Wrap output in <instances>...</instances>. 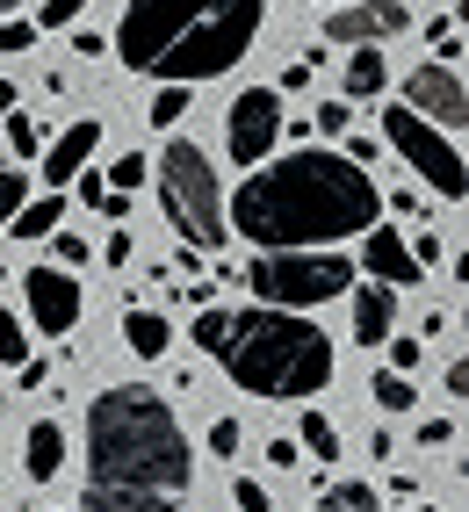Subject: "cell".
<instances>
[{
    "instance_id": "cell-40",
    "label": "cell",
    "mask_w": 469,
    "mask_h": 512,
    "mask_svg": "<svg viewBox=\"0 0 469 512\" xmlns=\"http://www.w3.org/2000/svg\"><path fill=\"white\" fill-rule=\"evenodd\" d=\"M8 101H15V87H8V80H0V116H8Z\"/></svg>"
},
{
    "instance_id": "cell-25",
    "label": "cell",
    "mask_w": 469,
    "mask_h": 512,
    "mask_svg": "<svg viewBox=\"0 0 469 512\" xmlns=\"http://www.w3.org/2000/svg\"><path fill=\"white\" fill-rule=\"evenodd\" d=\"M0 361H15V368L29 361V332H22L15 311H0Z\"/></svg>"
},
{
    "instance_id": "cell-7",
    "label": "cell",
    "mask_w": 469,
    "mask_h": 512,
    "mask_svg": "<svg viewBox=\"0 0 469 512\" xmlns=\"http://www.w3.org/2000/svg\"><path fill=\"white\" fill-rule=\"evenodd\" d=\"M383 138L397 145V159H405L426 188H441L448 202H462V195H469V166H462L455 138H441V123H426L419 109L390 101V109H383Z\"/></svg>"
},
{
    "instance_id": "cell-21",
    "label": "cell",
    "mask_w": 469,
    "mask_h": 512,
    "mask_svg": "<svg viewBox=\"0 0 469 512\" xmlns=\"http://www.w3.org/2000/svg\"><path fill=\"white\" fill-rule=\"evenodd\" d=\"M368 390H376V404H383V412H412V404H419V390H412V375H405V368L376 375V383H368Z\"/></svg>"
},
{
    "instance_id": "cell-5",
    "label": "cell",
    "mask_w": 469,
    "mask_h": 512,
    "mask_svg": "<svg viewBox=\"0 0 469 512\" xmlns=\"http://www.w3.org/2000/svg\"><path fill=\"white\" fill-rule=\"evenodd\" d=\"M159 202H166V217H174V231L188 238V246H203V253H224V238H231V217H224V188H217V166L203 145H166L159 152Z\"/></svg>"
},
{
    "instance_id": "cell-38",
    "label": "cell",
    "mask_w": 469,
    "mask_h": 512,
    "mask_svg": "<svg viewBox=\"0 0 469 512\" xmlns=\"http://www.w3.org/2000/svg\"><path fill=\"white\" fill-rule=\"evenodd\" d=\"M73 51H80V58H102V51H109V37H102V29H80Z\"/></svg>"
},
{
    "instance_id": "cell-3",
    "label": "cell",
    "mask_w": 469,
    "mask_h": 512,
    "mask_svg": "<svg viewBox=\"0 0 469 512\" xmlns=\"http://www.w3.org/2000/svg\"><path fill=\"white\" fill-rule=\"evenodd\" d=\"M195 347H203L239 390L253 397H282V404H304L311 390L332 383V339L304 318V311H282V303H253V311H210L195 318Z\"/></svg>"
},
{
    "instance_id": "cell-29",
    "label": "cell",
    "mask_w": 469,
    "mask_h": 512,
    "mask_svg": "<svg viewBox=\"0 0 469 512\" xmlns=\"http://www.w3.org/2000/svg\"><path fill=\"white\" fill-rule=\"evenodd\" d=\"M22 195H29V181H22V174H0V224L22 210Z\"/></svg>"
},
{
    "instance_id": "cell-4",
    "label": "cell",
    "mask_w": 469,
    "mask_h": 512,
    "mask_svg": "<svg viewBox=\"0 0 469 512\" xmlns=\"http://www.w3.org/2000/svg\"><path fill=\"white\" fill-rule=\"evenodd\" d=\"M195 448L174 419V404L116 383L87 404V484L109 491H152V498H188Z\"/></svg>"
},
{
    "instance_id": "cell-31",
    "label": "cell",
    "mask_w": 469,
    "mask_h": 512,
    "mask_svg": "<svg viewBox=\"0 0 469 512\" xmlns=\"http://www.w3.org/2000/svg\"><path fill=\"white\" fill-rule=\"evenodd\" d=\"M210 455H239V419H217L210 426Z\"/></svg>"
},
{
    "instance_id": "cell-19",
    "label": "cell",
    "mask_w": 469,
    "mask_h": 512,
    "mask_svg": "<svg viewBox=\"0 0 469 512\" xmlns=\"http://www.w3.org/2000/svg\"><path fill=\"white\" fill-rule=\"evenodd\" d=\"M123 339H130V354L159 361V354H166V318H152V311H130V318H123Z\"/></svg>"
},
{
    "instance_id": "cell-26",
    "label": "cell",
    "mask_w": 469,
    "mask_h": 512,
    "mask_svg": "<svg viewBox=\"0 0 469 512\" xmlns=\"http://www.w3.org/2000/svg\"><path fill=\"white\" fill-rule=\"evenodd\" d=\"M426 37H433V51H441V65H455V58H462V15H448V22H433Z\"/></svg>"
},
{
    "instance_id": "cell-43",
    "label": "cell",
    "mask_w": 469,
    "mask_h": 512,
    "mask_svg": "<svg viewBox=\"0 0 469 512\" xmlns=\"http://www.w3.org/2000/svg\"><path fill=\"white\" fill-rule=\"evenodd\" d=\"M0 275H8V267H0Z\"/></svg>"
},
{
    "instance_id": "cell-36",
    "label": "cell",
    "mask_w": 469,
    "mask_h": 512,
    "mask_svg": "<svg viewBox=\"0 0 469 512\" xmlns=\"http://www.w3.org/2000/svg\"><path fill=\"white\" fill-rule=\"evenodd\" d=\"M58 260H65V267H80V260H87V238H73V231H58Z\"/></svg>"
},
{
    "instance_id": "cell-14",
    "label": "cell",
    "mask_w": 469,
    "mask_h": 512,
    "mask_svg": "<svg viewBox=\"0 0 469 512\" xmlns=\"http://www.w3.org/2000/svg\"><path fill=\"white\" fill-rule=\"evenodd\" d=\"M94 145H102V123H73V130H65V138L51 145V159H44V181H51V188L80 181V174H87V159H94Z\"/></svg>"
},
{
    "instance_id": "cell-23",
    "label": "cell",
    "mask_w": 469,
    "mask_h": 512,
    "mask_svg": "<svg viewBox=\"0 0 469 512\" xmlns=\"http://www.w3.org/2000/svg\"><path fill=\"white\" fill-rule=\"evenodd\" d=\"M145 174H152V159H145V152L109 159V188H123V195H138V188H145Z\"/></svg>"
},
{
    "instance_id": "cell-12",
    "label": "cell",
    "mask_w": 469,
    "mask_h": 512,
    "mask_svg": "<svg viewBox=\"0 0 469 512\" xmlns=\"http://www.w3.org/2000/svg\"><path fill=\"white\" fill-rule=\"evenodd\" d=\"M361 260H368V275H376V282H390V289H412V282H426V275H419V260H412V246H405L397 231H368Z\"/></svg>"
},
{
    "instance_id": "cell-11",
    "label": "cell",
    "mask_w": 469,
    "mask_h": 512,
    "mask_svg": "<svg viewBox=\"0 0 469 512\" xmlns=\"http://www.w3.org/2000/svg\"><path fill=\"white\" fill-rule=\"evenodd\" d=\"M29 289V318H37V332H73L80 325V282L58 275V267H37V275H22Z\"/></svg>"
},
{
    "instance_id": "cell-41",
    "label": "cell",
    "mask_w": 469,
    "mask_h": 512,
    "mask_svg": "<svg viewBox=\"0 0 469 512\" xmlns=\"http://www.w3.org/2000/svg\"><path fill=\"white\" fill-rule=\"evenodd\" d=\"M15 8H22V0H0V15H15Z\"/></svg>"
},
{
    "instance_id": "cell-1",
    "label": "cell",
    "mask_w": 469,
    "mask_h": 512,
    "mask_svg": "<svg viewBox=\"0 0 469 512\" xmlns=\"http://www.w3.org/2000/svg\"><path fill=\"white\" fill-rule=\"evenodd\" d=\"M224 217L253 246H332V238H361L376 224L383 195L361 174V159L289 152L275 166H253L246 188L224 202Z\"/></svg>"
},
{
    "instance_id": "cell-37",
    "label": "cell",
    "mask_w": 469,
    "mask_h": 512,
    "mask_svg": "<svg viewBox=\"0 0 469 512\" xmlns=\"http://www.w3.org/2000/svg\"><path fill=\"white\" fill-rule=\"evenodd\" d=\"M412 260H419V267H441V238H433V231L412 238Z\"/></svg>"
},
{
    "instance_id": "cell-42",
    "label": "cell",
    "mask_w": 469,
    "mask_h": 512,
    "mask_svg": "<svg viewBox=\"0 0 469 512\" xmlns=\"http://www.w3.org/2000/svg\"><path fill=\"white\" fill-rule=\"evenodd\" d=\"M0 419H8V390H0Z\"/></svg>"
},
{
    "instance_id": "cell-20",
    "label": "cell",
    "mask_w": 469,
    "mask_h": 512,
    "mask_svg": "<svg viewBox=\"0 0 469 512\" xmlns=\"http://www.w3.org/2000/svg\"><path fill=\"white\" fill-rule=\"evenodd\" d=\"M311 512H383V498L376 491H368V484H332Z\"/></svg>"
},
{
    "instance_id": "cell-6",
    "label": "cell",
    "mask_w": 469,
    "mask_h": 512,
    "mask_svg": "<svg viewBox=\"0 0 469 512\" xmlns=\"http://www.w3.org/2000/svg\"><path fill=\"white\" fill-rule=\"evenodd\" d=\"M246 282L260 303H282V311H318V303L354 289V267L325 246H260V260L246 267Z\"/></svg>"
},
{
    "instance_id": "cell-18",
    "label": "cell",
    "mask_w": 469,
    "mask_h": 512,
    "mask_svg": "<svg viewBox=\"0 0 469 512\" xmlns=\"http://www.w3.org/2000/svg\"><path fill=\"white\" fill-rule=\"evenodd\" d=\"M58 217H65V195H58V188H51V195H37V202L22 195V210L8 217V231H15V238H51V231H58Z\"/></svg>"
},
{
    "instance_id": "cell-2",
    "label": "cell",
    "mask_w": 469,
    "mask_h": 512,
    "mask_svg": "<svg viewBox=\"0 0 469 512\" xmlns=\"http://www.w3.org/2000/svg\"><path fill=\"white\" fill-rule=\"evenodd\" d=\"M267 22V0H130L116 58L145 80H217Z\"/></svg>"
},
{
    "instance_id": "cell-22",
    "label": "cell",
    "mask_w": 469,
    "mask_h": 512,
    "mask_svg": "<svg viewBox=\"0 0 469 512\" xmlns=\"http://www.w3.org/2000/svg\"><path fill=\"white\" fill-rule=\"evenodd\" d=\"M296 433H304V448H311L318 462H332V455H340V426H332L325 412H304V426H296Z\"/></svg>"
},
{
    "instance_id": "cell-17",
    "label": "cell",
    "mask_w": 469,
    "mask_h": 512,
    "mask_svg": "<svg viewBox=\"0 0 469 512\" xmlns=\"http://www.w3.org/2000/svg\"><path fill=\"white\" fill-rule=\"evenodd\" d=\"M383 80H390L383 44H354V58H347V94H354V101H368V94H383Z\"/></svg>"
},
{
    "instance_id": "cell-8",
    "label": "cell",
    "mask_w": 469,
    "mask_h": 512,
    "mask_svg": "<svg viewBox=\"0 0 469 512\" xmlns=\"http://www.w3.org/2000/svg\"><path fill=\"white\" fill-rule=\"evenodd\" d=\"M282 138V94L275 87H246L231 101V159L239 166H260Z\"/></svg>"
},
{
    "instance_id": "cell-32",
    "label": "cell",
    "mask_w": 469,
    "mask_h": 512,
    "mask_svg": "<svg viewBox=\"0 0 469 512\" xmlns=\"http://www.w3.org/2000/svg\"><path fill=\"white\" fill-rule=\"evenodd\" d=\"M8 145L29 159V152H37V123H29V116H8Z\"/></svg>"
},
{
    "instance_id": "cell-34",
    "label": "cell",
    "mask_w": 469,
    "mask_h": 512,
    "mask_svg": "<svg viewBox=\"0 0 469 512\" xmlns=\"http://www.w3.org/2000/svg\"><path fill=\"white\" fill-rule=\"evenodd\" d=\"M231 498H239V512H267V491L253 484V476H239V491H231Z\"/></svg>"
},
{
    "instance_id": "cell-10",
    "label": "cell",
    "mask_w": 469,
    "mask_h": 512,
    "mask_svg": "<svg viewBox=\"0 0 469 512\" xmlns=\"http://www.w3.org/2000/svg\"><path fill=\"white\" fill-rule=\"evenodd\" d=\"M412 29L405 0H340V15L325 22V44H390Z\"/></svg>"
},
{
    "instance_id": "cell-39",
    "label": "cell",
    "mask_w": 469,
    "mask_h": 512,
    "mask_svg": "<svg viewBox=\"0 0 469 512\" xmlns=\"http://www.w3.org/2000/svg\"><path fill=\"white\" fill-rule=\"evenodd\" d=\"M102 260H109V267H123V260H130V231H116V238H109V246H102Z\"/></svg>"
},
{
    "instance_id": "cell-24",
    "label": "cell",
    "mask_w": 469,
    "mask_h": 512,
    "mask_svg": "<svg viewBox=\"0 0 469 512\" xmlns=\"http://www.w3.org/2000/svg\"><path fill=\"white\" fill-rule=\"evenodd\" d=\"M181 109H188V80H166L152 94V123H181Z\"/></svg>"
},
{
    "instance_id": "cell-28",
    "label": "cell",
    "mask_w": 469,
    "mask_h": 512,
    "mask_svg": "<svg viewBox=\"0 0 469 512\" xmlns=\"http://www.w3.org/2000/svg\"><path fill=\"white\" fill-rule=\"evenodd\" d=\"M0 51H37V29H29V22H8V15H0Z\"/></svg>"
},
{
    "instance_id": "cell-35",
    "label": "cell",
    "mask_w": 469,
    "mask_h": 512,
    "mask_svg": "<svg viewBox=\"0 0 469 512\" xmlns=\"http://www.w3.org/2000/svg\"><path fill=\"white\" fill-rule=\"evenodd\" d=\"M390 368L412 375V368H419V339H390Z\"/></svg>"
},
{
    "instance_id": "cell-16",
    "label": "cell",
    "mask_w": 469,
    "mask_h": 512,
    "mask_svg": "<svg viewBox=\"0 0 469 512\" xmlns=\"http://www.w3.org/2000/svg\"><path fill=\"white\" fill-rule=\"evenodd\" d=\"M188 498H152V491H109V484H87L80 512H181Z\"/></svg>"
},
{
    "instance_id": "cell-13",
    "label": "cell",
    "mask_w": 469,
    "mask_h": 512,
    "mask_svg": "<svg viewBox=\"0 0 469 512\" xmlns=\"http://www.w3.org/2000/svg\"><path fill=\"white\" fill-rule=\"evenodd\" d=\"M390 332H397V289L390 282L354 289V339H361V347H383Z\"/></svg>"
},
{
    "instance_id": "cell-9",
    "label": "cell",
    "mask_w": 469,
    "mask_h": 512,
    "mask_svg": "<svg viewBox=\"0 0 469 512\" xmlns=\"http://www.w3.org/2000/svg\"><path fill=\"white\" fill-rule=\"evenodd\" d=\"M405 109H419L426 123H441L448 138H455V130L469 123V94H462V73H455V65H441V58H433V65H419V73L405 80Z\"/></svg>"
},
{
    "instance_id": "cell-15",
    "label": "cell",
    "mask_w": 469,
    "mask_h": 512,
    "mask_svg": "<svg viewBox=\"0 0 469 512\" xmlns=\"http://www.w3.org/2000/svg\"><path fill=\"white\" fill-rule=\"evenodd\" d=\"M22 469H29V484H51V476L65 469V433H58L51 419L29 426V440H22Z\"/></svg>"
},
{
    "instance_id": "cell-30",
    "label": "cell",
    "mask_w": 469,
    "mask_h": 512,
    "mask_svg": "<svg viewBox=\"0 0 469 512\" xmlns=\"http://www.w3.org/2000/svg\"><path fill=\"white\" fill-rule=\"evenodd\" d=\"M318 130L325 138H347V101H318Z\"/></svg>"
},
{
    "instance_id": "cell-33",
    "label": "cell",
    "mask_w": 469,
    "mask_h": 512,
    "mask_svg": "<svg viewBox=\"0 0 469 512\" xmlns=\"http://www.w3.org/2000/svg\"><path fill=\"white\" fill-rule=\"evenodd\" d=\"M448 440H455L448 419H419V448H448Z\"/></svg>"
},
{
    "instance_id": "cell-45",
    "label": "cell",
    "mask_w": 469,
    "mask_h": 512,
    "mask_svg": "<svg viewBox=\"0 0 469 512\" xmlns=\"http://www.w3.org/2000/svg\"><path fill=\"white\" fill-rule=\"evenodd\" d=\"M426 512H433V505H426Z\"/></svg>"
},
{
    "instance_id": "cell-44",
    "label": "cell",
    "mask_w": 469,
    "mask_h": 512,
    "mask_svg": "<svg viewBox=\"0 0 469 512\" xmlns=\"http://www.w3.org/2000/svg\"><path fill=\"white\" fill-rule=\"evenodd\" d=\"M332 8H340V0H332Z\"/></svg>"
},
{
    "instance_id": "cell-27",
    "label": "cell",
    "mask_w": 469,
    "mask_h": 512,
    "mask_svg": "<svg viewBox=\"0 0 469 512\" xmlns=\"http://www.w3.org/2000/svg\"><path fill=\"white\" fill-rule=\"evenodd\" d=\"M80 22V0H44L37 8V29H73Z\"/></svg>"
}]
</instances>
